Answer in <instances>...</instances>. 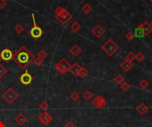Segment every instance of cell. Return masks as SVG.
<instances>
[{
	"instance_id": "6da1fadb",
	"label": "cell",
	"mask_w": 152,
	"mask_h": 127,
	"mask_svg": "<svg viewBox=\"0 0 152 127\" xmlns=\"http://www.w3.org/2000/svg\"><path fill=\"white\" fill-rule=\"evenodd\" d=\"M34 59L35 57L32 52L25 46H22L15 54H13V60L22 69H26L34 61Z\"/></svg>"
},
{
	"instance_id": "7a4b0ae2",
	"label": "cell",
	"mask_w": 152,
	"mask_h": 127,
	"mask_svg": "<svg viewBox=\"0 0 152 127\" xmlns=\"http://www.w3.org/2000/svg\"><path fill=\"white\" fill-rule=\"evenodd\" d=\"M54 13H55L56 20L62 26H66L68 24V22H69L72 18V14L62 6L57 7L54 11Z\"/></svg>"
},
{
	"instance_id": "3957f363",
	"label": "cell",
	"mask_w": 152,
	"mask_h": 127,
	"mask_svg": "<svg viewBox=\"0 0 152 127\" xmlns=\"http://www.w3.org/2000/svg\"><path fill=\"white\" fill-rule=\"evenodd\" d=\"M31 17H32V21H33V26L32 27L29 28V35L33 39L35 40H38L39 39L41 36L44 35L45 34V31L43 30V28L41 27H39L38 25V23L36 22V19H35V14H31Z\"/></svg>"
},
{
	"instance_id": "277c9868",
	"label": "cell",
	"mask_w": 152,
	"mask_h": 127,
	"mask_svg": "<svg viewBox=\"0 0 152 127\" xmlns=\"http://www.w3.org/2000/svg\"><path fill=\"white\" fill-rule=\"evenodd\" d=\"M101 49H102L109 57H112L116 53V51L119 49V46H118L112 39L109 38L102 46H101Z\"/></svg>"
},
{
	"instance_id": "5b68a950",
	"label": "cell",
	"mask_w": 152,
	"mask_h": 127,
	"mask_svg": "<svg viewBox=\"0 0 152 127\" xmlns=\"http://www.w3.org/2000/svg\"><path fill=\"white\" fill-rule=\"evenodd\" d=\"M70 66L71 65L70 64V62L63 58L55 65V70L60 74H65L70 71Z\"/></svg>"
},
{
	"instance_id": "8992f818",
	"label": "cell",
	"mask_w": 152,
	"mask_h": 127,
	"mask_svg": "<svg viewBox=\"0 0 152 127\" xmlns=\"http://www.w3.org/2000/svg\"><path fill=\"white\" fill-rule=\"evenodd\" d=\"M19 95L17 94L14 90L12 87L7 88L6 91L2 94V98L8 103V104H12L17 99H18Z\"/></svg>"
},
{
	"instance_id": "52a82bcc",
	"label": "cell",
	"mask_w": 152,
	"mask_h": 127,
	"mask_svg": "<svg viewBox=\"0 0 152 127\" xmlns=\"http://www.w3.org/2000/svg\"><path fill=\"white\" fill-rule=\"evenodd\" d=\"M33 80H34L33 76L29 73V71H27V70L23 72L22 75H20V77H19V81L25 86H29L32 83Z\"/></svg>"
},
{
	"instance_id": "ba28073f",
	"label": "cell",
	"mask_w": 152,
	"mask_h": 127,
	"mask_svg": "<svg viewBox=\"0 0 152 127\" xmlns=\"http://www.w3.org/2000/svg\"><path fill=\"white\" fill-rule=\"evenodd\" d=\"M92 103L96 108H104L107 106V101L102 95H97L93 99Z\"/></svg>"
},
{
	"instance_id": "9c48e42d",
	"label": "cell",
	"mask_w": 152,
	"mask_h": 127,
	"mask_svg": "<svg viewBox=\"0 0 152 127\" xmlns=\"http://www.w3.org/2000/svg\"><path fill=\"white\" fill-rule=\"evenodd\" d=\"M38 120L44 124V125H48L53 122V117L48 112L43 111L39 116H38Z\"/></svg>"
},
{
	"instance_id": "30bf717a",
	"label": "cell",
	"mask_w": 152,
	"mask_h": 127,
	"mask_svg": "<svg viewBox=\"0 0 152 127\" xmlns=\"http://www.w3.org/2000/svg\"><path fill=\"white\" fill-rule=\"evenodd\" d=\"M0 55H1L2 60H4L5 62H8L10 60H13V53L8 48H5L4 49H2L1 52H0Z\"/></svg>"
},
{
	"instance_id": "8fae6325",
	"label": "cell",
	"mask_w": 152,
	"mask_h": 127,
	"mask_svg": "<svg viewBox=\"0 0 152 127\" xmlns=\"http://www.w3.org/2000/svg\"><path fill=\"white\" fill-rule=\"evenodd\" d=\"M91 32H92V34L95 36L96 38H100V37H101V36L105 34V29L101 27L100 25L98 24L92 29Z\"/></svg>"
},
{
	"instance_id": "7c38bea8",
	"label": "cell",
	"mask_w": 152,
	"mask_h": 127,
	"mask_svg": "<svg viewBox=\"0 0 152 127\" xmlns=\"http://www.w3.org/2000/svg\"><path fill=\"white\" fill-rule=\"evenodd\" d=\"M81 65L78 64V63H74L73 65H71V66H70V73L73 75V76H75V77H78V73H79V71H80V69H81Z\"/></svg>"
},
{
	"instance_id": "4fadbf2b",
	"label": "cell",
	"mask_w": 152,
	"mask_h": 127,
	"mask_svg": "<svg viewBox=\"0 0 152 127\" xmlns=\"http://www.w3.org/2000/svg\"><path fill=\"white\" fill-rule=\"evenodd\" d=\"M136 111L139 113V115L144 116V115L147 114L148 111H149V107H148L145 103L142 102V103H140V104L136 107Z\"/></svg>"
},
{
	"instance_id": "5bb4252c",
	"label": "cell",
	"mask_w": 152,
	"mask_h": 127,
	"mask_svg": "<svg viewBox=\"0 0 152 127\" xmlns=\"http://www.w3.org/2000/svg\"><path fill=\"white\" fill-rule=\"evenodd\" d=\"M82 51H83V49L77 45V44H74L70 49V53L71 54V55L73 56V57H75V58H77V57H78L80 54L82 53Z\"/></svg>"
},
{
	"instance_id": "9a60e30c",
	"label": "cell",
	"mask_w": 152,
	"mask_h": 127,
	"mask_svg": "<svg viewBox=\"0 0 152 127\" xmlns=\"http://www.w3.org/2000/svg\"><path fill=\"white\" fill-rule=\"evenodd\" d=\"M27 117L23 114V113H19L15 117H14V121L16 124H18L19 125H23L26 122H27Z\"/></svg>"
},
{
	"instance_id": "2e32d148",
	"label": "cell",
	"mask_w": 152,
	"mask_h": 127,
	"mask_svg": "<svg viewBox=\"0 0 152 127\" xmlns=\"http://www.w3.org/2000/svg\"><path fill=\"white\" fill-rule=\"evenodd\" d=\"M134 34H135V37H138V38H143L145 36L144 34V28L142 24H140L139 26H137L135 27V31H134Z\"/></svg>"
},
{
	"instance_id": "e0dca14e",
	"label": "cell",
	"mask_w": 152,
	"mask_h": 127,
	"mask_svg": "<svg viewBox=\"0 0 152 127\" xmlns=\"http://www.w3.org/2000/svg\"><path fill=\"white\" fill-rule=\"evenodd\" d=\"M132 67V62H129L127 60H124L123 62H121L120 64V68L122 70H124L125 71H129Z\"/></svg>"
},
{
	"instance_id": "ac0fdd59",
	"label": "cell",
	"mask_w": 152,
	"mask_h": 127,
	"mask_svg": "<svg viewBox=\"0 0 152 127\" xmlns=\"http://www.w3.org/2000/svg\"><path fill=\"white\" fill-rule=\"evenodd\" d=\"M142 26H143V28H144V34H145V36H148L151 31H152V26L148 22V21H143L142 23Z\"/></svg>"
},
{
	"instance_id": "d6986e66",
	"label": "cell",
	"mask_w": 152,
	"mask_h": 127,
	"mask_svg": "<svg viewBox=\"0 0 152 127\" xmlns=\"http://www.w3.org/2000/svg\"><path fill=\"white\" fill-rule=\"evenodd\" d=\"M82 97L86 100V102H90L93 98V93L90 91V90H86V91L83 93Z\"/></svg>"
},
{
	"instance_id": "ffe728a7",
	"label": "cell",
	"mask_w": 152,
	"mask_h": 127,
	"mask_svg": "<svg viewBox=\"0 0 152 127\" xmlns=\"http://www.w3.org/2000/svg\"><path fill=\"white\" fill-rule=\"evenodd\" d=\"M88 71H87V69H86L84 67H81V69H80V71H79V73H78V77L80 78V79H84L86 78L87 75H88Z\"/></svg>"
},
{
	"instance_id": "44dd1931",
	"label": "cell",
	"mask_w": 152,
	"mask_h": 127,
	"mask_svg": "<svg viewBox=\"0 0 152 127\" xmlns=\"http://www.w3.org/2000/svg\"><path fill=\"white\" fill-rule=\"evenodd\" d=\"M73 32L75 33H77L80 29H81V25L77 22V21H74L71 25H70V27Z\"/></svg>"
},
{
	"instance_id": "7402d4cb",
	"label": "cell",
	"mask_w": 152,
	"mask_h": 127,
	"mask_svg": "<svg viewBox=\"0 0 152 127\" xmlns=\"http://www.w3.org/2000/svg\"><path fill=\"white\" fill-rule=\"evenodd\" d=\"M81 10L84 13L86 14H89L91 12H92V6L89 5V4H84L82 7H81Z\"/></svg>"
},
{
	"instance_id": "603a6c76",
	"label": "cell",
	"mask_w": 152,
	"mask_h": 127,
	"mask_svg": "<svg viewBox=\"0 0 152 127\" xmlns=\"http://www.w3.org/2000/svg\"><path fill=\"white\" fill-rule=\"evenodd\" d=\"M114 81H115L116 84L120 85V84H122V83L125 81V78H124V76L121 75V74H117V75L114 78Z\"/></svg>"
},
{
	"instance_id": "cb8c5ba5",
	"label": "cell",
	"mask_w": 152,
	"mask_h": 127,
	"mask_svg": "<svg viewBox=\"0 0 152 127\" xmlns=\"http://www.w3.org/2000/svg\"><path fill=\"white\" fill-rule=\"evenodd\" d=\"M38 57L42 59H45L48 57V53L45 49H40L38 53Z\"/></svg>"
},
{
	"instance_id": "d4e9b609",
	"label": "cell",
	"mask_w": 152,
	"mask_h": 127,
	"mask_svg": "<svg viewBox=\"0 0 152 127\" xmlns=\"http://www.w3.org/2000/svg\"><path fill=\"white\" fill-rule=\"evenodd\" d=\"M135 57H136V55H135V54L132 51H130V52H128V54H127L126 57V60L132 63V61L135 60Z\"/></svg>"
},
{
	"instance_id": "484cf974",
	"label": "cell",
	"mask_w": 152,
	"mask_h": 127,
	"mask_svg": "<svg viewBox=\"0 0 152 127\" xmlns=\"http://www.w3.org/2000/svg\"><path fill=\"white\" fill-rule=\"evenodd\" d=\"M119 86H120V88H121V90H123L124 92H126V91H128V90L130 89V87H131L130 84H129L128 82H126V81H124V82H123L122 84H120Z\"/></svg>"
},
{
	"instance_id": "4316f807",
	"label": "cell",
	"mask_w": 152,
	"mask_h": 127,
	"mask_svg": "<svg viewBox=\"0 0 152 127\" xmlns=\"http://www.w3.org/2000/svg\"><path fill=\"white\" fill-rule=\"evenodd\" d=\"M70 98L71 99L72 102H77L80 99V95H79L77 92H73V93L70 95Z\"/></svg>"
},
{
	"instance_id": "83f0119b",
	"label": "cell",
	"mask_w": 152,
	"mask_h": 127,
	"mask_svg": "<svg viewBox=\"0 0 152 127\" xmlns=\"http://www.w3.org/2000/svg\"><path fill=\"white\" fill-rule=\"evenodd\" d=\"M6 73H7V69L2 64H0V79H2Z\"/></svg>"
},
{
	"instance_id": "f1b7e54d",
	"label": "cell",
	"mask_w": 152,
	"mask_h": 127,
	"mask_svg": "<svg viewBox=\"0 0 152 127\" xmlns=\"http://www.w3.org/2000/svg\"><path fill=\"white\" fill-rule=\"evenodd\" d=\"M49 106L50 105H49L48 102H46V101H44V102H40V104H39V108H41V110H43V111H45L46 110H48Z\"/></svg>"
},
{
	"instance_id": "f546056e",
	"label": "cell",
	"mask_w": 152,
	"mask_h": 127,
	"mask_svg": "<svg viewBox=\"0 0 152 127\" xmlns=\"http://www.w3.org/2000/svg\"><path fill=\"white\" fill-rule=\"evenodd\" d=\"M126 40H128L129 42L133 41L134 38H135V34H134V33L132 32V31H129V32L126 34Z\"/></svg>"
},
{
	"instance_id": "4dcf8cb0",
	"label": "cell",
	"mask_w": 152,
	"mask_h": 127,
	"mask_svg": "<svg viewBox=\"0 0 152 127\" xmlns=\"http://www.w3.org/2000/svg\"><path fill=\"white\" fill-rule=\"evenodd\" d=\"M14 31L18 34H22L23 31H24V27H23V26L22 25H21V24H17L16 26H15V27H14Z\"/></svg>"
},
{
	"instance_id": "1f68e13d",
	"label": "cell",
	"mask_w": 152,
	"mask_h": 127,
	"mask_svg": "<svg viewBox=\"0 0 152 127\" xmlns=\"http://www.w3.org/2000/svg\"><path fill=\"white\" fill-rule=\"evenodd\" d=\"M145 58V56L142 52H138L136 54V57H135V60H137L138 62H142Z\"/></svg>"
},
{
	"instance_id": "d6a6232c",
	"label": "cell",
	"mask_w": 152,
	"mask_h": 127,
	"mask_svg": "<svg viewBox=\"0 0 152 127\" xmlns=\"http://www.w3.org/2000/svg\"><path fill=\"white\" fill-rule=\"evenodd\" d=\"M33 63L35 64V65H36V66L39 67V66H41V65L44 64V59H42V58H38V57L37 58L34 59Z\"/></svg>"
},
{
	"instance_id": "836d02e7",
	"label": "cell",
	"mask_w": 152,
	"mask_h": 127,
	"mask_svg": "<svg viewBox=\"0 0 152 127\" xmlns=\"http://www.w3.org/2000/svg\"><path fill=\"white\" fill-rule=\"evenodd\" d=\"M139 86H140L142 89H146V88H148V86H149V82H148L146 80H142L141 82H140V84H139Z\"/></svg>"
},
{
	"instance_id": "e575fe53",
	"label": "cell",
	"mask_w": 152,
	"mask_h": 127,
	"mask_svg": "<svg viewBox=\"0 0 152 127\" xmlns=\"http://www.w3.org/2000/svg\"><path fill=\"white\" fill-rule=\"evenodd\" d=\"M7 5L6 0H0V10H3Z\"/></svg>"
},
{
	"instance_id": "d590c367",
	"label": "cell",
	"mask_w": 152,
	"mask_h": 127,
	"mask_svg": "<svg viewBox=\"0 0 152 127\" xmlns=\"http://www.w3.org/2000/svg\"><path fill=\"white\" fill-rule=\"evenodd\" d=\"M64 127H76V124H75L73 122L69 121L68 123H66V124H65V126H64Z\"/></svg>"
},
{
	"instance_id": "8d00e7d4",
	"label": "cell",
	"mask_w": 152,
	"mask_h": 127,
	"mask_svg": "<svg viewBox=\"0 0 152 127\" xmlns=\"http://www.w3.org/2000/svg\"><path fill=\"white\" fill-rule=\"evenodd\" d=\"M0 127H6V124L2 121H0Z\"/></svg>"
},
{
	"instance_id": "74e56055",
	"label": "cell",
	"mask_w": 152,
	"mask_h": 127,
	"mask_svg": "<svg viewBox=\"0 0 152 127\" xmlns=\"http://www.w3.org/2000/svg\"><path fill=\"white\" fill-rule=\"evenodd\" d=\"M1 61H2V58H1V55H0V64H1Z\"/></svg>"
},
{
	"instance_id": "f35d334b",
	"label": "cell",
	"mask_w": 152,
	"mask_h": 127,
	"mask_svg": "<svg viewBox=\"0 0 152 127\" xmlns=\"http://www.w3.org/2000/svg\"><path fill=\"white\" fill-rule=\"evenodd\" d=\"M149 1H150V3L152 4V0H149Z\"/></svg>"
},
{
	"instance_id": "ab89813d",
	"label": "cell",
	"mask_w": 152,
	"mask_h": 127,
	"mask_svg": "<svg viewBox=\"0 0 152 127\" xmlns=\"http://www.w3.org/2000/svg\"><path fill=\"white\" fill-rule=\"evenodd\" d=\"M0 83H1V79H0Z\"/></svg>"
},
{
	"instance_id": "60d3db41",
	"label": "cell",
	"mask_w": 152,
	"mask_h": 127,
	"mask_svg": "<svg viewBox=\"0 0 152 127\" xmlns=\"http://www.w3.org/2000/svg\"><path fill=\"white\" fill-rule=\"evenodd\" d=\"M150 25H151V26H152V22H151V24H150Z\"/></svg>"
}]
</instances>
